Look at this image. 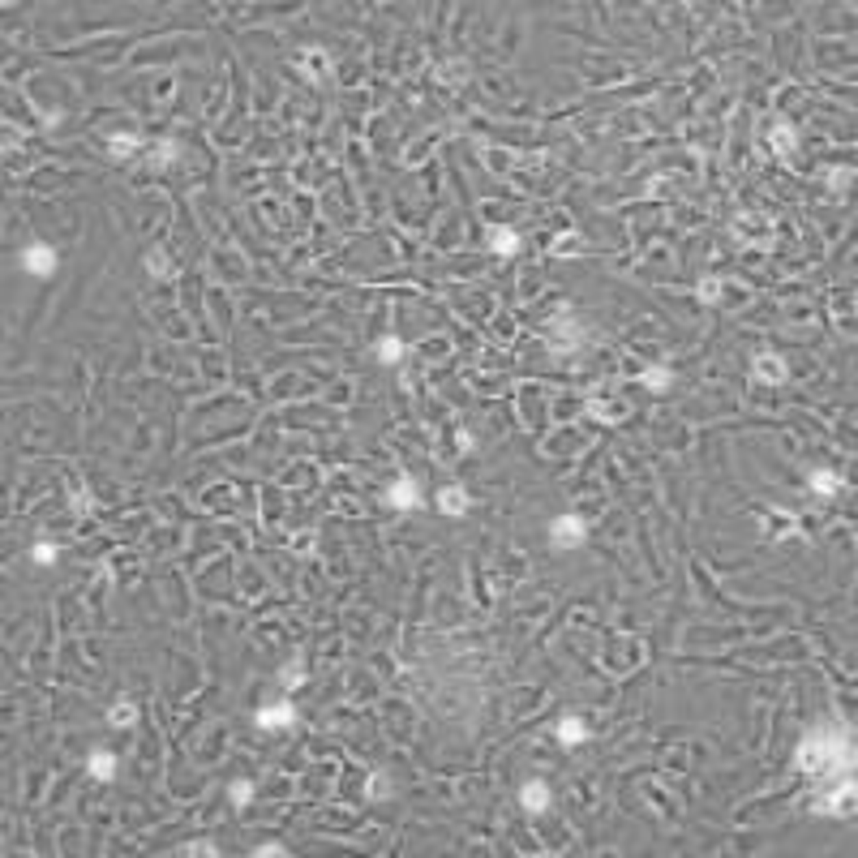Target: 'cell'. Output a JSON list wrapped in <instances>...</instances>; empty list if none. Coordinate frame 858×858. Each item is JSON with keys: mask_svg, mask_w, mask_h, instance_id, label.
Masks as SVG:
<instances>
[{"mask_svg": "<svg viewBox=\"0 0 858 858\" xmlns=\"http://www.w3.org/2000/svg\"><path fill=\"white\" fill-rule=\"evenodd\" d=\"M798 764L807 768V777H816V781H820V777L846 772L854 764V747H850V738L841 734V730H816V734L803 738Z\"/></svg>", "mask_w": 858, "mask_h": 858, "instance_id": "6da1fadb", "label": "cell"}, {"mask_svg": "<svg viewBox=\"0 0 858 858\" xmlns=\"http://www.w3.org/2000/svg\"><path fill=\"white\" fill-rule=\"evenodd\" d=\"M584 524L575 520V515H558L554 524H549V545L554 549H575V545H584Z\"/></svg>", "mask_w": 858, "mask_h": 858, "instance_id": "7a4b0ae2", "label": "cell"}, {"mask_svg": "<svg viewBox=\"0 0 858 858\" xmlns=\"http://www.w3.org/2000/svg\"><path fill=\"white\" fill-rule=\"evenodd\" d=\"M22 266L35 275V279H47V275L56 270V249H47V245H30L22 253Z\"/></svg>", "mask_w": 858, "mask_h": 858, "instance_id": "3957f363", "label": "cell"}, {"mask_svg": "<svg viewBox=\"0 0 858 858\" xmlns=\"http://www.w3.org/2000/svg\"><path fill=\"white\" fill-rule=\"evenodd\" d=\"M850 803H854V781H846L841 790H833V794L820 803V811H824V816H850V811H854Z\"/></svg>", "mask_w": 858, "mask_h": 858, "instance_id": "277c9868", "label": "cell"}, {"mask_svg": "<svg viewBox=\"0 0 858 858\" xmlns=\"http://www.w3.org/2000/svg\"><path fill=\"white\" fill-rule=\"evenodd\" d=\"M292 721H296L292 704H275V708H262V712H257V725H262V730H275V725H292Z\"/></svg>", "mask_w": 858, "mask_h": 858, "instance_id": "5b68a950", "label": "cell"}, {"mask_svg": "<svg viewBox=\"0 0 858 858\" xmlns=\"http://www.w3.org/2000/svg\"><path fill=\"white\" fill-rule=\"evenodd\" d=\"M755 378L759 382H781L785 378V361L781 356H755Z\"/></svg>", "mask_w": 858, "mask_h": 858, "instance_id": "8992f818", "label": "cell"}, {"mask_svg": "<svg viewBox=\"0 0 858 858\" xmlns=\"http://www.w3.org/2000/svg\"><path fill=\"white\" fill-rule=\"evenodd\" d=\"M520 803L528 807V811H545L549 807V790H545V781H528L524 790H520Z\"/></svg>", "mask_w": 858, "mask_h": 858, "instance_id": "52a82bcc", "label": "cell"}, {"mask_svg": "<svg viewBox=\"0 0 858 858\" xmlns=\"http://www.w3.org/2000/svg\"><path fill=\"white\" fill-rule=\"evenodd\" d=\"M438 507H442V515H464L468 511V494L459 490V485H446V490L438 494Z\"/></svg>", "mask_w": 858, "mask_h": 858, "instance_id": "ba28073f", "label": "cell"}, {"mask_svg": "<svg viewBox=\"0 0 858 858\" xmlns=\"http://www.w3.org/2000/svg\"><path fill=\"white\" fill-rule=\"evenodd\" d=\"M90 777L94 781H112V777H116V755L112 751H94L90 755Z\"/></svg>", "mask_w": 858, "mask_h": 858, "instance_id": "9c48e42d", "label": "cell"}, {"mask_svg": "<svg viewBox=\"0 0 858 858\" xmlns=\"http://www.w3.org/2000/svg\"><path fill=\"white\" fill-rule=\"evenodd\" d=\"M391 507H399V511H412L416 507V485H412V477H403L399 485H391Z\"/></svg>", "mask_w": 858, "mask_h": 858, "instance_id": "30bf717a", "label": "cell"}, {"mask_svg": "<svg viewBox=\"0 0 858 858\" xmlns=\"http://www.w3.org/2000/svg\"><path fill=\"white\" fill-rule=\"evenodd\" d=\"M811 490L816 494H833V490H841V477L829 472V468H820V472H811Z\"/></svg>", "mask_w": 858, "mask_h": 858, "instance_id": "8fae6325", "label": "cell"}, {"mask_svg": "<svg viewBox=\"0 0 858 858\" xmlns=\"http://www.w3.org/2000/svg\"><path fill=\"white\" fill-rule=\"evenodd\" d=\"M640 382L648 386V391H666V386H670V369L653 365V369H644V374H640Z\"/></svg>", "mask_w": 858, "mask_h": 858, "instance_id": "7c38bea8", "label": "cell"}, {"mask_svg": "<svg viewBox=\"0 0 858 858\" xmlns=\"http://www.w3.org/2000/svg\"><path fill=\"white\" fill-rule=\"evenodd\" d=\"M558 738L571 742V747H575V742H584V721H579V717H566V721L558 725Z\"/></svg>", "mask_w": 858, "mask_h": 858, "instance_id": "4fadbf2b", "label": "cell"}, {"mask_svg": "<svg viewBox=\"0 0 858 858\" xmlns=\"http://www.w3.org/2000/svg\"><path fill=\"white\" fill-rule=\"evenodd\" d=\"M490 245H494L498 253H515V249H520V236H515L511 228H498V232L490 236Z\"/></svg>", "mask_w": 858, "mask_h": 858, "instance_id": "5bb4252c", "label": "cell"}, {"mask_svg": "<svg viewBox=\"0 0 858 858\" xmlns=\"http://www.w3.org/2000/svg\"><path fill=\"white\" fill-rule=\"evenodd\" d=\"M378 356H382L386 365H395L399 356H403V344H399L395 335H382V339H378Z\"/></svg>", "mask_w": 858, "mask_h": 858, "instance_id": "9a60e30c", "label": "cell"}, {"mask_svg": "<svg viewBox=\"0 0 858 858\" xmlns=\"http://www.w3.org/2000/svg\"><path fill=\"white\" fill-rule=\"evenodd\" d=\"M108 721H112V725H134V721H138V708L129 704V700H121L116 708L108 712Z\"/></svg>", "mask_w": 858, "mask_h": 858, "instance_id": "2e32d148", "label": "cell"}, {"mask_svg": "<svg viewBox=\"0 0 858 858\" xmlns=\"http://www.w3.org/2000/svg\"><path fill=\"white\" fill-rule=\"evenodd\" d=\"M772 147H777V151H790V147H794V125H777V129H772Z\"/></svg>", "mask_w": 858, "mask_h": 858, "instance_id": "e0dca14e", "label": "cell"}, {"mask_svg": "<svg viewBox=\"0 0 858 858\" xmlns=\"http://www.w3.org/2000/svg\"><path fill=\"white\" fill-rule=\"evenodd\" d=\"M249 798H253V781H232V803L245 807Z\"/></svg>", "mask_w": 858, "mask_h": 858, "instance_id": "ac0fdd59", "label": "cell"}, {"mask_svg": "<svg viewBox=\"0 0 858 858\" xmlns=\"http://www.w3.org/2000/svg\"><path fill=\"white\" fill-rule=\"evenodd\" d=\"M108 147H112V155H125V151H134V147H138V138H134V134H116V138L108 142Z\"/></svg>", "mask_w": 858, "mask_h": 858, "instance_id": "d6986e66", "label": "cell"}, {"mask_svg": "<svg viewBox=\"0 0 858 858\" xmlns=\"http://www.w3.org/2000/svg\"><path fill=\"white\" fill-rule=\"evenodd\" d=\"M700 296H704V301H717V296H721V279H704V283H700Z\"/></svg>", "mask_w": 858, "mask_h": 858, "instance_id": "ffe728a7", "label": "cell"}, {"mask_svg": "<svg viewBox=\"0 0 858 858\" xmlns=\"http://www.w3.org/2000/svg\"><path fill=\"white\" fill-rule=\"evenodd\" d=\"M279 678H283V687H301V683H305V674H301V666H288V670H283Z\"/></svg>", "mask_w": 858, "mask_h": 858, "instance_id": "44dd1931", "label": "cell"}, {"mask_svg": "<svg viewBox=\"0 0 858 858\" xmlns=\"http://www.w3.org/2000/svg\"><path fill=\"white\" fill-rule=\"evenodd\" d=\"M35 562H56V545L39 541V545H35Z\"/></svg>", "mask_w": 858, "mask_h": 858, "instance_id": "7402d4cb", "label": "cell"}, {"mask_svg": "<svg viewBox=\"0 0 858 858\" xmlns=\"http://www.w3.org/2000/svg\"><path fill=\"white\" fill-rule=\"evenodd\" d=\"M164 257H168V253H151V257H147V266H151V270H159V275H168V262H164Z\"/></svg>", "mask_w": 858, "mask_h": 858, "instance_id": "603a6c76", "label": "cell"}, {"mask_svg": "<svg viewBox=\"0 0 858 858\" xmlns=\"http://www.w3.org/2000/svg\"><path fill=\"white\" fill-rule=\"evenodd\" d=\"M257 858H283V846H257Z\"/></svg>", "mask_w": 858, "mask_h": 858, "instance_id": "cb8c5ba5", "label": "cell"}, {"mask_svg": "<svg viewBox=\"0 0 858 858\" xmlns=\"http://www.w3.org/2000/svg\"><path fill=\"white\" fill-rule=\"evenodd\" d=\"M185 854H215V846H210V841H198V846H189Z\"/></svg>", "mask_w": 858, "mask_h": 858, "instance_id": "d4e9b609", "label": "cell"}]
</instances>
